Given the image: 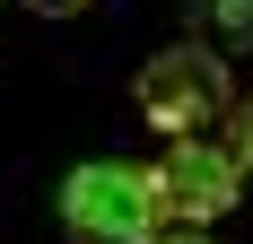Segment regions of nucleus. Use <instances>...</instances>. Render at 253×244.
Instances as JSON below:
<instances>
[{
    "mask_svg": "<svg viewBox=\"0 0 253 244\" xmlns=\"http://www.w3.org/2000/svg\"><path fill=\"white\" fill-rule=\"evenodd\" d=\"M26 9H35V18H79L87 0H26Z\"/></svg>",
    "mask_w": 253,
    "mask_h": 244,
    "instance_id": "7",
    "label": "nucleus"
},
{
    "mask_svg": "<svg viewBox=\"0 0 253 244\" xmlns=\"http://www.w3.org/2000/svg\"><path fill=\"white\" fill-rule=\"evenodd\" d=\"M210 26H218L227 52H245V44H253V0H210Z\"/></svg>",
    "mask_w": 253,
    "mask_h": 244,
    "instance_id": "4",
    "label": "nucleus"
},
{
    "mask_svg": "<svg viewBox=\"0 0 253 244\" xmlns=\"http://www.w3.org/2000/svg\"><path fill=\"white\" fill-rule=\"evenodd\" d=\"M227 148L253 166V96H236V105H227Z\"/></svg>",
    "mask_w": 253,
    "mask_h": 244,
    "instance_id": "5",
    "label": "nucleus"
},
{
    "mask_svg": "<svg viewBox=\"0 0 253 244\" xmlns=\"http://www.w3.org/2000/svg\"><path fill=\"white\" fill-rule=\"evenodd\" d=\"M149 244H218V236H210V227H192V218H175V227H157Z\"/></svg>",
    "mask_w": 253,
    "mask_h": 244,
    "instance_id": "6",
    "label": "nucleus"
},
{
    "mask_svg": "<svg viewBox=\"0 0 253 244\" xmlns=\"http://www.w3.org/2000/svg\"><path fill=\"white\" fill-rule=\"evenodd\" d=\"M245 157L227 140H210V131H175L166 157H157V183H166V218H192V227H218L245 201Z\"/></svg>",
    "mask_w": 253,
    "mask_h": 244,
    "instance_id": "3",
    "label": "nucleus"
},
{
    "mask_svg": "<svg viewBox=\"0 0 253 244\" xmlns=\"http://www.w3.org/2000/svg\"><path fill=\"white\" fill-rule=\"evenodd\" d=\"M61 236L70 244H149L166 218V183L157 166H131V157H87V166L61 174Z\"/></svg>",
    "mask_w": 253,
    "mask_h": 244,
    "instance_id": "1",
    "label": "nucleus"
},
{
    "mask_svg": "<svg viewBox=\"0 0 253 244\" xmlns=\"http://www.w3.org/2000/svg\"><path fill=\"white\" fill-rule=\"evenodd\" d=\"M131 96H140V114L175 140V131H210V122L236 105L227 87V52L218 44H166L140 61V79H131Z\"/></svg>",
    "mask_w": 253,
    "mask_h": 244,
    "instance_id": "2",
    "label": "nucleus"
}]
</instances>
